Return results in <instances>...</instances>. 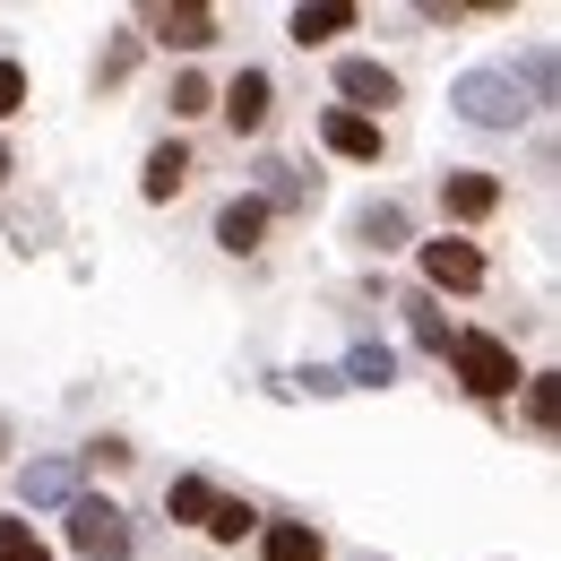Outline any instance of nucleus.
<instances>
[{
  "label": "nucleus",
  "mask_w": 561,
  "mask_h": 561,
  "mask_svg": "<svg viewBox=\"0 0 561 561\" xmlns=\"http://www.w3.org/2000/svg\"><path fill=\"white\" fill-rule=\"evenodd\" d=\"M0 561H53V545H44L26 518H9V510H0Z\"/></svg>",
  "instance_id": "obj_24"
},
{
  "label": "nucleus",
  "mask_w": 561,
  "mask_h": 561,
  "mask_svg": "<svg viewBox=\"0 0 561 561\" xmlns=\"http://www.w3.org/2000/svg\"><path fill=\"white\" fill-rule=\"evenodd\" d=\"M216 122H225L233 139H260V130L277 122V78L260 70V61H242V70L216 87Z\"/></svg>",
  "instance_id": "obj_7"
},
{
  "label": "nucleus",
  "mask_w": 561,
  "mask_h": 561,
  "mask_svg": "<svg viewBox=\"0 0 561 561\" xmlns=\"http://www.w3.org/2000/svg\"><path fill=\"white\" fill-rule=\"evenodd\" d=\"M518 398H527V432H553V415H561L553 371H527V380H518Z\"/></svg>",
  "instance_id": "obj_23"
},
{
  "label": "nucleus",
  "mask_w": 561,
  "mask_h": 561,
  "mask_svg": "<svg viewBox=\"0 0 561 561\" xmlns=\"http://www.w3.org/2000/svg\"><path fill=\"white\" fill-rule=\"evenodd\" d=\"M337 380H346V389H389V380H398V346L363 337V346H354L346 363H337Z\"/></svg>",
  "instance_id": "obj_19"
},
{
  "label": "nucleus",
  "mask_w": 561,
  "mask_h": 561,
  "mask_svg": "<svg viewBox=\"0 0 561 561\" xmlns=\"http://www.w3.org/2000/svg\"><path fill=\"white\" fill-rule=\"evenodd\" d=\"M398 311H407V337H415L423 354H449V337H458V329H449V311H440V302H432V294H407V302H398Z\"/></svg>",
  "instance_id": "obj_20"
},
{
  "label": "nucleus",
  "mask_w": 561,
  "mask_h": 561,
  "mask_svg": "<svg viewBox=\"0 0 561 561\" xmlns=\"http://www.w3.org/2000/svg\"><path fill=\"white\" fill-rule=\"evenodd\" d=\"M260 518H268L260 501H242V492H216V510H208V527H199V536H208L216 553H242V545L260 536Z\"/></svg>",
  "instance_id": "obj_16"
},
{
  "label": "nucleus",
  "mask_w": 561,
  "mask_h": 561,
  "mask_svg": "<svg viewBox=\"0 0 561 561\" xmlns=\"http://www.w3.org/2000/svg\"><path fill=\"white\" fill-rule=\"evenodd\" d=\"M354 242L389 260V251H407V242H415V225H407V208H398V199H371V208H354Z\"/></svg>",
  "instance_id": "obj_17"
},
{
  "label": "nucleus",
  "mask_w": 561,
  "mask_h": 561,
  "mask_svg": "<svg viewBox=\"0 0 561 561\" xmlns=\"http://www.w3.org/2000/svg\"><path fill=\"white\" fill-rule=\"evenodd\" d=\"M208 242H216V251H225V260H260V242H268V208H260L251 191H233V199L216 208Z\"/></svg>",
  "instance_id": "obj_10"
},
{
  "label": "nucleus",
  "mask_w": 561,
  "mask_h": 561,
  "mask_svg": "<svg viewBox=\"0 0 561 561\" xmlns=\"http://www.w3.org/2000/svg\"><path fill=\"white\" fill-rule=\"evenodd\" d=\"M337 113H363V122H380L389 104H407V78L389 70L380 53H337Z\"/></svg>",
  "instance_id": "obj_6"
},
{
  "label": "nucleus",
  "mask_w": 561,
  "mask_h": 561,
  "mask_svg": "<svg viewBox=\"0 0 561 561\" xmlns=\"http://www.w3.org/2000/svg\"><path fill=\"white\" fill-rule=\"evenodd\" d=\"M0 440H9V432H0Z\"/></svg>",
  "instance_id": "obj_28"
},
{
  "label": "nucleus",
  "mask_w": 561,
  "mask_h": 561,
  "mask_svg": "<svg viewBox=\"0 0 561 561\" xmlns=\"http://www.w3.org/2000/svg\"><path fill=\"white\" fill-rule=\"evenodd\" d=\"M139 26L164 53H208L216 44V9H199V0H156V9H139Z\"/></svg>",
  "instance_id": "obj_8"
},
{
  "label": "nucleus",
  "mask_w": 561,
  "mask_h": 561,
  "mask_svg": "<svg viewBox=\"0 0 561 561\" xmlns=\"http://www.w3.org/2000/svg\"><path fill=\"white\" fill-rule=\"evenodd\" d=\"M9 173H18V147L0 139V191H9Z\"/></svg>",
  "instance_id": "obj_27"
},
{
  "label": "nucleus",
  "mask_w": 561,
  "mask_h": 561,
  "mask_svg": "<svg viewBox=\"0 0 561 561\" xmlns=\"http://www.w3.org/2000/svg\"><path fill=\"white\" fill-rule=\"evenodd\" d=\"M208 510H216V484H208V476H173V484H164V518H173V527H191V536H199V527H208Z\"/></svg>",
  "instance_id": "obj_18"
},
{
  "label": "nucleus",
  "mask_w": 561,
  "mask_h": 561,
  "mask_svg": "<svg viewBox=\"0 0 561 561\" xmlns=\"http://www.w3.org/2000/svg\"><path fill=\"white\" fill-rule=\"evenodd\" d=\"M432 199H440V225H449V233H476V225H492V216L510 208V182L484 173V164H449Z\"/></svg>",
  "instance_id": "obj_5"
},
{
  "label": "nucleus",
  "mask_w": 561,
  "mask_h": 561,
  "mask_svg": "<svg viewBox=\"0 0 561 561\" xmlns=\"http://www.w3.org/2000/svg\"><path fill=\"white\" fill-rule=\"evenodd\" d=\"M320 147L329 156H346V164H389V130L380 122H363V113H320Z\"/></svg>",
  "instance_id": "obj_12"
},
{
  "label": "nucleus",
  "mask_w": 561,
  "mask_h": 561,
  "mask_svg": "<svg viewBox=\"0 0 561 561\" xmlns=\"http://www.w3.org/2000/svg\"><path fill=\"white\" fill-rule=\"evenodd\" d=\"M164 104H173V130H182V122H208V113H216V78L208 70H182L173 87H164Z\"/></svg>",
  "instance_id": "obj_21"
},
{
  "label": "nucleus",
  "mask_w": 561,
  "mask_h": 561,
  "mask_svg": "<svg viewBox=\"0 0 561 561\" xmlns=\"http://www.w3.org/2000/svg\"><path fill=\"white\" fill-rule=\"evenodd\" d=\"M415 277H423V294L440 302V294H484L492 285V260H484V242H467V233H432V242H415Z\"/></svg>",
  "instance_id": "obj_4"
},
{
  "label": "nucleus",
  "mask_w": 561,
  "mask_h": 561,
  "mask_svg": "<svg viewBox=\"0 0 561 561\" xmlns=\"http://www.w3.org/2000/svg\"><path fill=\"white\" fill-rule=\"evenodd\" d=\"M130 61H139V35H122V44L95 61V87H122V78H130Z\"/></svg>",
  "instance_id": "obj_26"
},
{
  "label": "nucleus",
  "mask_w": 561,
  "mask_h": 561,
  "mask_svg": "<svg viewBox=\"0 0 561 561\" xmlns=\"http://www.w3.org/2000/svg\"><path fill=\"white\" fill-rule=\"evenodd\" d=\"M449 113H458L467 130H527V122H536V95L518 87V70L484 61V70L449 78Z\"/></svg>",
  "instance_id": "obj_1"
},
{
  "label": "nucleus",
  "mask_w": 561,
  "mask_h": 561,
  "mask_svg": "<svg viewBox=\"0 0 561 561\" xmlns=\"http://www.w3.org/2000/svg\"><path fill=\"white\" fill-rule=\"evenodd\" d=\"M260 561H329V536L311 527V518H260Z\"/></svg>",
  "instance_id": "obj_15"
},
{
  "label": "nucleus",
  "mask_w": 561,
  "mask_h": 561,
  "mask_svg": "<svg viewBox=\"0 0 561 561\" xmlns=\"http://www.w3.org/2000/svg\"><path fill=\"white\" fill-rule=\"evenodd\" d=\"M440 363H449V380H458L476 407H501V398H518V380H527V371H518V346H510V337H492V329H458Z\"/></svg>",
  "instance_id": "obj_2"
},
{
  "label": "nucleus",
  "mask_w": 561,
  "mask_h": 561,
  "mask_svg": "<svg viewBox=\"0 0 561 561\" xmlns=\"http://www.w3.org/2000/svg\"><path fill=\"white\" fill-rule=\"evenodd\" d=\"M251 199L268 208V225H277V216H302L311 199H320V173H302V164L268 156V164H260V191H251Z\"/></svg>",
  "instance_id": "obj_13"
},
{
  "label": "nucleus",
  "mask_w": 561,
  "mask_h": 561,
  "mask_svg": "<svg viewBox=\"0 0 561 561\" xmlns=\"http://www.w3.org/2000/svg\"><path fill=\"white\" fill-rule=\"evenodd\" d=\"M354 26H363V9H354V0H302V9L285 18V35H294L302 53H329V44L354 35Z\"/></svg>",
  "instance_id": "obj_14"
},
{
  "label": "nucleus",
  "mask_w": 561,
  "mask_h": 561,
  "mask_svg": "<svg viewBox=\"0 0 561 561\" xmlns=\"http://www.w3.org/2000/svg\"><path fill=\"white\" fill-rule=\"evenodd\" d=\"M130 458H139V449H130V440H122V432H95V440H87V449H78V476H122V467H130Z\"/></svg>",
  "instance_id": "obj_22"
},
{
  "label": "nucleus",
  "mask_w": 561,
  "mask_h": 561,
  "mask_svg": "<svg viewBox=\"0 0 561 561\" xmlns=\"http://www.w3.org/2000/svg\"><path fill=\"white\" fill-rule=\"evenodd\" d=\"M26 95H35V87H26V61H18V53H0V122H18V113H26Z\"/></svg>",
  "instance_id": "obj_25"
},
{
  "label": "nucleus",
  "mask_w": 561,
  "mask_h": 561,
  "mask_svg": "<svg viewBox=\"0 0 561 561\" xmlns=\"http://www.w3.org/2000/svg\"><path fill=\"white\" fill-rule=\"evenodd\" d=\"M78 492H87L78 458H26V467H18V501H26V510H70Z\"/></svg>",
  "instance_id": "obj_11"
},
{
  "label": "nucleus",
  "mask_w": 561,
  "mask_h": 561,
  "mask_svg": "<svg viewBox=\"0 0 561 561\" xmlns=\"http://www.w3.org/2000/svg\"><path fill=\"white\" fill-rule=\"evenodd\" d=\"M191 173H199V147L182 139V130L156 139V147H147V164H139V199H147V208H173V199L191 191Z\"/></svg>",
  "instance_id": "obj_9"
},
{
  "label": "nucleus",
  "mask_w": 561,
  "mask_h": 561,
  "mask_svg": "<svg viewBox=\"0 0 561 561\" xmlns=\"http://www.w3.org/2000/svg\"><path fill=\"white\" fill-rule=\"evenodd\" d=\"M61 536H70L78 561H130L139 553V527H130V510L113 492H78L70 510H61Z\"/></svg>",
  "instance_id": "obj_3"
}]
</instances>
